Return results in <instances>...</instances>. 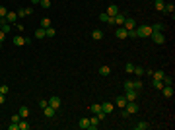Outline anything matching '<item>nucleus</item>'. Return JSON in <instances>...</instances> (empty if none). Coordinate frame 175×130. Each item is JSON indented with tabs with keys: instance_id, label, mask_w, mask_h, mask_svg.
<instances>
[{
	"instance_id": "49530a36",
	"label": "nucleus",
	"mask_w": 175,
	"mask_h": 130,
	"mask_svg": "<svg viewBox=\"0 0 175 130\" xmlns=\"http://www.w3.org/2000/svg\"><path fill=\"white\" fill-rule=\"evenodd\" d=\"M130 117V113H129V111H127V109H123V118H125V120H127V118H129Z\"/></svg>"
},
{
	"instance_id": "ea45409f",
	"label": "nucleus",
	"mask_w": 175,
	"mask_h": 130,
	"mask_svg": "<svg viewBox=\"0 0 175 130\" xmlns=\"http://www.w3.org/2000/svg\"><path fill=\"white\" fill-rule=\"evenodd\" d=\"M8 91H10V87H8L6 84H4V85H0V93H4V95H6Z\"/></svg>"
},
{
	"instance_id": "09e8293b",
	"label": "nucleus",
	"mask_w": 175,
	"mask_h": 130,
	"mask_svg": "<svg viewBox=\"0 0 175 130\" xmlns=\"http://www.w3.org/2000/svg\"><path fill=\"white\" fill-rule=\"evenodd\" d=\"M4 101H6V95H4V93H0V105L4 103Z\"/></svg>"
},
{
	"instance_id": "bb28decb",
	"label": "nucleus",
	"mask_w": 175,
	"mask_h": 130,
	"mask_svg": "<svg viewBox=\"0 0 175 130\" xmlns=\"http://www.w3.org/2000/svg\"><path fill=\"white\" fill-rule=\"evenodd\" d=\"M99 74H101V76H109L111 68H109V66H101V68H99Z\"/></svg>"
},
{
	"instance_id": "ddd939ff",
	"label": "nucleus",
	"mask_w": 175,
	"mask_h": 130,
	"mask_svg": "<svg viewBox=\"0 0 175 130\" xmlns=\"http://www.w3.org/2000/svg\"><path fill=\"white\" fill-rule=\"evenodd\" d=\"M91 37H93V41H101L103 39V31L101 29H93L91 31Z\"/></svg>"
},
{
	"instance_id": "7ed1b4c3",
	"label": "nucleus",
	"mask_w": 175,
	"mask_h": 130,
	"mask_svg": "<svg viewBox=\"0 0 175 130\" xmlns=\"http://www.w3.org/2000/svg\"><path fill=\"white\" fill-rule=\"evenodd\" d=\"M123 27L127 29V31H132V29H136V20L134 18H125V21H123Z\"/></svg>"
},
{
	"instance_id": "9b49d317",
	"label": "nucleus",
	"mask_w": 175,
	"mask_h": 130,
	"mask_svg": "<svg viewBox=\"0 0 175 130\" xmlns=\"http://www.w3.org/2000/svg\"><path fill=\"white\" fill-rule=\"evenodd\" d=\"M129 103V101H127V97H125V95H119V97L115 99V105L117 107H119V109H125V105Z\"/></svg>"
},
{
	"instance_id": "58836bf2",
	"label": "nucleus",
	"mask_w": 175,
	"mask_h": 130,
	"mask_svg": "<svg viewBox=\"0 0 175 130\" xmlns=\"http://www.w3.org/2000/svg\"><path fill=\"white\" fill-rule=\"evenodd\" d=\"M41 6L45 8V10L47 8H51V0H41Z\"/></svg>"
},
{
	"instance_id": "3c124183",
	"label": "nucleus",
	"mask_w": 175,
	"mask_h": 130,
	"mask_svg": "<svg viewBox=\"0 0 175 130\" xmlns=\"http://www.w3.org/2000/svg\"><path fill=\"white\" fill-rule=\"evenodd\" d=\"M2 25H4V20H0V31H2Z\"/></svg>"
},
{
	"instance_id": "f704fd0d",
	"label": "nucleus",
	"mask_w": 175,
	"mask_h": 130,
	"mask_svg": "<svg viewBox=\"0 0 175 130\" xmlns=\"http://www.w3.org/2000/svg\"><path fill=\"white\" fill-rule=\"evenodd\" d=\"M163 85H173V78H167V76H163Z\"/></svg>"
},
{
	"instance_id": "79ce46f5",
	"label": "nucleus",
	"mask_w": 175,
	"mask_h": 130,
	"mask_svg": "<svg viewBox=\"0 0 175 130\" xmlns=\"http://www.w3.org/2000/svg\"><path fill=\"white\" fill-rule=\"evenodd\" d=\"M47 105H49V101H47V99H41V101H39V107H41V109H45Z\"/></svg>"
},
{
	"instance_id": "423d86ee",
	"label": "nucleus",
	"mask_w": 175,
	"mask_h": 130,
	"mask_svg": "<svg viewBox=\"0 0 175 130\" xmlns=\"http://www.w3.org/2000/svg\"><path fill=\"white\" fill-rule=\"evenodd\" d=\"M125 109L129 111L130 115H134V113H138V103L136 101H129V103L125 105Z\"/></svg>"
},
{
	"instance_id": "473e14b6",
	"label": "nucleus",
	"mask_w": 175,
	"mask_h": 130,
	"mask_svg": "<svg viewBox=\"0 0 175 130\" xmlns=\"http://www.w3.org/2000/svg\"><path fill=\"white\" fill-rule=\"evenodd\" d=\"M132 87H134V89H142V80H136V82H132Z\"/></svg>"
},
{
	"instance_id": "0eeeda50",
	"label": "nucleus",
	"mask_w": 175,
	"mask_h": 130,
	"mask_svg": "<svg viewBox=\"0 0 175 130\" xmlns=\"http://www.w3.org/2000/svg\"><path fill=\"white\" fill-rule=\"evenodd\" d=\"M27 43H29V39H26V37H19V35L14 37V45L16 47H24V45H27Z\"/></svg>"
},
{
	"instance_id": "6ab92c4d",
	"label": "nucleus",
	"mask_w": 175,
	"mask_h": 130,
	"mask_svg": "<svg viewBox=\"0 0 175 130\" xmlns=\"http://www.w3.org/2000/svg\"><path fill=\"white\" fill-rule=\"evenodd\" d=\"M148 128H150L148 122H136L134 124V130H148Z\"/></svg>"
},
{
	"instance_id": "4c0bfd02",
	"label": "nucleus",
	"mask_w": 175,
	"mask_h": 130,
	"mask_svg": "<svg viewBox=\"0 0 175 130\" xmlns=\"http://www.w3.org/2000/svg\"><path fill=\"white\" fill-rule=\"evenodd\" d=\"M24 12H26V18H27V16H33V8L27 6V8H24Z\"/></svg>"
},
{
	"instance_id": "a18cd8bd",
	"label": "nucleus",
	"mask_w": 175,
	"mask_h": 130,
	"mask_svg": "<svg viewBox=\"0 0 175 130\" xmlns=\"http://www.w3.org/2000/svg\"><path fill=\"white\" fill-rule=\"evenodd\" d=\"M16 14H18V18H26V12H24V8H21V10H18Z\"/></svg>"
},
{
	"instance_id": "a211bd4d",
	"label": "nucleus",
	"mask_w": 175,
	"mask_h": 130,
	"mask_svg": "<svg viewBox=\"0 0 175 130\" xmlns=\"http://www.w3.org/2000/svg\"><path fill=\"white\" fill-rule=\"evenodd\" d=\"M82 130H88L90 128V118H80V124H78Z\"/></svg>"
},
{
	"instance_id": "a19ab883",
	"label": "nucleus",
	"mask_w": 175,
	"mask_h": 130,
	"mask_svg": "<svg viewBox=\"0 0 175 130\" xmlns=\"http://www.w3.org/2000/svg\"><path fill=\"white\" fill-rule=\"evenodd\" d=\"M99 20H101V21H105V23H107V20H109V16H107V14H99Z\"/></svg>"
},
{
	"instance_id": "5701e85b",
	"label": "nucleus",
	"mask_w": 175,
	"mask_h": 130,
	"mask_svg": "<svg viewBox=\"0 0 175 130\" xmlns=\"http://www.w3.org/2000/svg\"><path fill=\"white\" fill-rule=\"evenodd\" d=\"M18 126H19V130H29V122H27L26 118H21L18 122Z\"/></svg>"
},
{
	"instance_id": "b1692460",
	"label": "nucleus",
	"mask_w": 175,
	"mask_h": 130,
	"mask_svg": "<svg viewBox=\"0 0 175 130\" xmlns=\"http://www.w3.org/2000/svg\"><path fill=\"white\" fill-rule=\"evenodd\" d=\"M154 6H156V10H158V12H163V6H165V2H163V0H156Z\"/></svg>"
},
{
	"instance_id": "f3484780",
	"label": "nucleus",
	"mask_w": 175,
	"mask_h": 130,
	"mask_svg": "<svg viewBox=\"0 0 175 130\" xmlns=\"http://www.w3.org/2000/svg\"><path fill=\"white\" fill-rule=\"evenodd\" d=\"M101 111H103L105 115H109V113H113V105L111 103H101Z\"/></svg>"
},
{
	"instance_id": "20e7f679",
	"label": "nucleus",
	"mask_w": 175,
	"mask_h": 130,
	"mask_svg": "<svg viewBox=\"0 0 175 130\" xmlns=\"http://www.w3.org/2000/svg\"><path fill=\"white\" fill-rule=\"evenodd\" d=\"M138 93H140V91L132 87V89L125 91V97H127V101H136V99H138Z\"/></svg>"
},
{
	"instance_id": "1a4fd4ad",
	"label": "nucleus",
	"mask_w": 175,
	"mask_h": 130,
	"mask_svg": "<svg viewBox=\"0 0 175 130\" xmlns=\"http://www.w3.org/2000/svg\"><path fill=\"white\" fill-rule=\"evenodd\" d=\"M115 35H117V39H127V37H129V31H127V29L121 25V27L115 31Z\"/></svg>"
},
{
	"instance_id": "9d476101",
	"label": "nucleus",
	"mask_w": 175,
	"mask_h": 130,
	"mask_svg": "<svg viewBox=\"0 0 175 130\" xmlns=\"http://www.w3.org/2000/svg\"><path fill=\"white\" fill-rule=\"evenodd\" d=\"M16 20H18V14H16V12H8L6 18H4L6 23H16Z\"/></svg>"
},
{
	"instance_id": "dca6fc26",
	"label": "nucleus",
	"mask_w": 175,
	"mask_h": 130,
	"mask_svg": "<svg viewBox=\"0 0 175 130\" xmlns=\"http://www.w3.org/2000/svg\"><path fill=\"white\" fill-rule=\"evenodd\" d=\"M105 14H107V16H117V14H119V8H117L115 4H111V6L107 8V12H105Z\"/></svg>"
},
{
	"instance_id": "39448f33",
	"label": "nucleus",
	"mask_w": 175,
	"mask_h": 130,
	"mask_svg": "<svg viewBox=\"0 0 175 130\" xmlns=\"http://www.w3.org/2000/svg\"><path fill=\"white\" fill-rule=\"evenodd\" d=\"M47 101H49V105H51L53 109H60V105H62V101H60V97H58V95H53V97H49L47 99Z\"/></svg>"
},
{
	"instance_id": "a878e982",
	"label": "nucleus",
	"mask_w": 175,
	"mask_h": 130,
	"mask_svg": "<svg viewBox=\"0 0 175 130\" xmlns=\"http://www.w3.org/2000/svg\"><path fill=\"white\" fill-rule=\"evenodd\" d=\"M173 12H175L173 4H165V6H163V14H171V16H173Z\"/></svg>"
},
{
	"instance_id": "412c9836",
	"label": "nucleus",
	"mask_w": 175,
	"mask_h": 130,
	"mask_svg": "<svg viewBox=\"0 0 175 130\" xmlns=\"http://www.w3.org/2000/svg\"><path fill=\"white\" fill-rule=\"evenodd\" d=\"M45 37V27H39V29H35V39H43Z\"/></svg>"
},
{
	"instance_id": "2eb2a0df",
	"label": "nucleus",
	"mask_w": 175,
	"mask_h": 130,
	"mask_svg": "<svg viewBox=\"0 0 175 130\" xmlns=\"http://www.w3.org/2000/svg\"><path fill=\"white\" fill-rule=\"evenodd\" d=\"M113 18H115V23L117 25H123V21H125V18H127V14H117V16H113Z\"/></svg>"
},
{
	"instance_id": "aec40b11",
	"label": "nucleus",
	"mask_w": 175,
	"mask_h": 130,
	"mask_svg": "<svg viewBox=\"0 0 175 130\" xmlns=\"http://www.w3.org/2000/svg\"><path fill=\"white\" fill-rule=\"evenodd\" d=\"M19 117L21 118H27V115H29V107H19Z\"/></svg>"
},
{
	"instance_id": "7c9ffc66",
	"label": "nucleus",
	"mask_w": 175,
	"mask_h": 130,
	"mask_svg": "<svg viewBox=\"0 0 175 130\" xmlns=\"http://www.w3.org/2000/svg\"><path fill=\"white\" fill-rule=\"evenodd\" d=\"M99 111H101V105H99V103H93V105H91V113H93V115H97Z\"/></svg>"
},
{
	"instance_id": "de8ad7c7",
	"label": "nucleus",
	"mask_w": 175,
	"mask_h": 130,
	"mask_svg": "<svg viewBox=\"0 0 175 130\" xmlns=\"http://www.w3.org/2000/svg\"><path fill=\"white\" fill-rule=\"evenodd\" d=\"M4 39H6V33L0 31V43H4Z\"/></svg>"
},
{
	"instance_id": "4468645a",
	"label": "nucleus",
	"mask_w": 175,
	"mask_h": 130,
	"mask_svg": "<svg viewBox=\"0 0 175 130\" xmlns=\"http://www.w3.org/2000/svg\"><path fill=\"white\" fill-rule=\"evenodd\" d=\"M97 126H99V118H97L95 115H93V117L90 118V128H88V130H95Z\"/></svg>"
},
{
	"instance_id": "6e6552de",
	"label": "nucleus",
	"mask_w": 175,
	"mask_h": 130,
	"mask_svg": "<svg viewBox=\"0 0 175 130\" xmlns=\"http://www.w3.org/2000/svg\"><path fill=\"white\" fill-rule=\"evenodd\" d=\"M43 115H45L47 118H53V117H55V115H57V109H53L51 105H47L45 109H43Z\"/></svg>"
},
{
	"instance_id": "603ef678",
	"label": "nucleus",
	"mask_w": 175,
	"mask_h": 130,
	"mask_svg": "<svg viewBox=\"0 0 175 130\" xmlns=\"http://www.w3.org/2000/svg\"><path fill=\"white\" fill-rule=\"evenodd\" d=\"M0 49H2V43H0Z\"/></svg>"
},
{
	"instance_id": "4be33fe9",
	"label": "nucleus",
	"mask_w": 175,
	"mask_h": 130,
	"mask_svg": "<svg viewBox=\"0 0 175 130\" xmlns=\"http://www.w3.org/2000/svg\"><path fill=\"white\" fill-rule=\"evenodd\" d=\"M152 76H154V80H163L165 72H163V70H156V72H152Z\"/></svg>"
},
{
	"instance_id": "393cba45",
	"label": "nucleus",
	"mask_w": 175,
	"mask_h": 130,
	"mask_svg": "<svg viewBox=\"0 0 175 130\" xmlns=\"http://www.w3.org/2000/svg\"><path fill=\"white\" fill-rule=\"evenodd\" d=\"M57 35V29L55 27H47L45 29V37H55Z\"/></svg>"
},
{
	"instance_id": "e433bc0d",
	"label": "nucleus",
	"mask_w": 175,
	"mask_h": 130,
	"mask_svg": "<svg viewBox=\"0 0 175 130\" xmlns=\"http://www.w3.org/2000/svg\"><path fill=\"white\" fill-rule=\"evenodd\" d=\"M6 14H8V10L4 6H0V20H4V18H6Z\"/></svg>"
},
{
	"instance_id": "f8f14e48",
	"label": "nucleus",
	"mask_w": 175,
	"mask_h": 130,
	"mask_svg": "<svg viewBox=\"0 0 175 130\" xmlns=\"http://www.w3.org/2000/svg\"><path fill=\"white\" fill-rule=\"evenodd\" d=\"M162 93L165 95V97H173V85H163Z\"/></svg>"
},
{
	"instance_id": "c03bdc74",
	"label": "nucleus",
	"mask_w": 175,
	"mask_h": 130,
	"mask_svg": "<svg viewBox=\"0 0 175 130\" xmlns=\"http://www.w3.org/2000/svg\"><path fill=\"white\" fill-rule=\"evenodd\" d=\"M19 120H21V117H19V113H16L12 117V122H19Z\"/></svg>"
},
{
	"instance_id": "37998d69",
	"label": "nucleus",
	"mask_w": 175,
	"mask_h": 130,
	"mask_svg": "<svg viewBox=\"0 0 175 130\" xmlns=\"http://www.w3.org/2000/svg\"><path fill=\"white\" fill-rule=\"evenodd\" d=\"M127 89H132V82H130V80L125 82V91H127Z\"/></svg>"
},
{
	"instance_id": "c85d7f7f",
	"label": "nucleus",
	"mask_w": 175,
	"mask_h": 130,
	"mask_svg": "<svg viewBox=\"0 0 175 130\" xmlns=\"http://www.w3.org/2000/svg\"><path fill=\"white\" fill-rule=\"evenodd\" d=\"M152 84H154L156 89H160V91H162V87H163V82H162V80H152Z\"/></svg>"
},
{
	"instance_id": "f257e3e1",
	"label": "nucleus",
	"mask_w": 175,
	"mask_h": 130,
	"mask_svg": "<svg viewBox=\"0 0 175 130\" xmlns=\"http://www.w3.org/2000/svg\"><path fill=\"white\" fill-rule=\"evenodd\" d=\"M150 39L154 41L156 45H163V43H165V35H163L162 31H152V35H150Z\"/></svg>"
},
{
	"instance_id": "2f4dec72",
	"label": "nucleus",
	"mask_w": 175,
	"mask_h": 130,
	"mask_svg": "<svg viewBox=\"0 0 175 130\" xmlns=\"http://www.w3.org/2000/svg\"><path fill=\"white\" fill-rule=\"evenodd\" d=\"M41 27H51V20H49V18H43V20H41Z\"/></svg>"
},
{
	"instance_id": "c9c22d12",
	"label": "nucleus",
	"mask_w": 175,
	"mask_h": 130,
	"mask_svg": "<svg viewBox=\"0 0 175 130\" xmlns=\"http://www.w3.org/2000/svg\"><path fill=\"white\" fill-rule=\"evenodd\" d=\"M125 68H127V72H129V74H132V72H134V64H132V62H127V66H125Z\"/></svg>"
},
{
	"instance_id": "cd10ccee",
	"label": "nucleus",
	"mask_w": 175,
	"mask_h": 130,
	"mask_svg": "<svg viewBox=\"0 0 175 130\" xmlns=\"http://www.w3.org/2000/svg\"><path fill=\"white\" fill-rule=\"evenodd\" d=\"M132 74H136L138 78H142V76H144V68H140V66H134V72H132Z\"/></svg>"
},
{
	"instance_id": "8fccbe9b",
	"label": "nucleus",
	"mask_w": 175,
	"mask_h": 130,
	"mask_svg": "<svg viewBox=\"0 0 175 130\" xmlns=\"http://www.w3.org/2000/svg\"><path fill=\"white\" fill-rule=\"evenodd\" d=\"M31 4H41V0H31Z\"/></svg>"
},
{
	"instance_id": "c756f323",
	"label": "nucleus",
	"mask_w": 175,
	"mask_h": 130,
	"mask_svg": "<svg viewBox=\"0 0 175 130\" xmlns=\"http://www.w3.org/2000/svg\"><path fill=\"white\" fill-rule=\"evenodd\" d=\"M150 27H152V31H163L165 25H163V23H154V25H150Z\"/></svg>"
},
{
	"instance_id": "f03ea898",
	"label": "nucleus",
	"mask_w": 175,
	"mask_h": 130,
	"mask_svg": "<svg viewBox=\"0 0 175 130\" xmlns=\"http://www.w3.org/2000/svg\"><path fill=\"white\" fill-rule=\"evenodd\" d=\"M150 35H152V27H150V25L136 27V37H150Z\"/></svg>"
},
{
	"instance_id": "72a5a7b5",
	"label": "nucleus",
	"mask_w": 175,
	"mask_h": 130,
	"mask_svg": "<svg viewBox=\"0 0 175 130\" xmlns=\"http://www.w3.org/2000/svg\"><path fill=\"white\" fill-rule=\"evenodd\" d=\"M2 31H4V33H10V31H12V23H6V21H4V25H2Z\"/></svg>"
}]
</instances>
